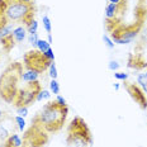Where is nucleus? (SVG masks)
<instances>
[{"label": "nucleus", "instance_id": "f257e3e1", "mask_svg": "<svg viewBox=\"0 0 147 147\" xmlns=\"http://www.w3.org/2000/svg\"><path fill=\"white\" fill-rule=\"evenodd\" d=\"M36 7L33 3L20 0H0V29L8 24H26L34 20Z\"/></svg>", "mask_w": 147, "mask_h": 147}, {"label": "nucleus", "instance_id": "f03ea898", "mask_svg": "<svg viewBox=\"0 0 147 147\" xmlns=\"http://www.w3.org/2000/svg\"><path fill=\"white\" fill-rule=\"evenodd\" d=\"M67 114H69L67 105H60L56 100L48 102L32 118V124L38 125L48 134L57 133L62 129Z\"/></svg>", "mask_w": 147, "mask_h": 147}, {"label": "nucleus", "instance_id": "7ed1b4c3", "mask_svg": "<svg viewBox=\"0 0 147 147\" xmlns=\"http://www.w3.org/2000/svg\"><path fill=\"white\" fill-rule=\"evenodd\" d=\"M136 20L131 24L117 23L109 29L110 38L115 45H128L138 36V33L143 29V24L147 19V8L145 3H140L134 9Z\"/></svg>", "mask_w": 147, "mask_h": 147}, {"label": "nucleus", "instance_id": "20e7f679", "mask_svg": "<svg viewBox=\"0 0 147 147\" xmlns=\"http://www.w3.org/2000/svg\"><path fill=\"white\" fill-rule=\"evenodd\" d=\"M23 80V63L13 62L0 75V98L5 103H13Z\"/></svg>", "mask_w": 147, "mask_h": 147}, {"label": "nucleus", "instance_id": "39448f33", "mask_svg": "<svg viewBox=\"0 0 147 147\" xmlns=\"http://www.w3.org/2000/svg\"><path fill=\"white\" fill-rule=\"evenodd\" d=\"M93 134L88 123L81 117H75L67 127V147H91Z\"/></svg>", "mask_w": 147, "mask_h": 147}, {"label": "nucleus", "instance_id": "423d86ee", "mask_svg": "<svg viewBox=\"0 0 147 147\" xmlns=\"http://www.w3.org/2000/svg\"><path fill=\"white\" fill-rule=\"evenodd\" d=\"M42 85L38 80L32 82H26V85L19 88L17 95L14 98V107L20 108V107H29L33 103L37 102V96L41 93Z\"/></svg>", "mask_w": 147, "mask_h": 147}, {"label": "nucleus", "instance_id": "0eeeda50", "mask_svg": "<svg viewBox=\"0 0 147 147\" xmlns=\"http://www.w3.org/2000/svg\"><path fill=\"white\" fill-rule=\"evenodd\" d=\"M23 62L26 70H33V71H37L38 74H43L48 70V67L53 61L47 59L41 51L32 50L24 55Z\"/></svg>", "mask_w": 147, "mask_h": 147}, {"label": "nucleus", "instance_id": "6e6552de", "mask_svg": "<svg viewBox=\"0 0 147 147\" xmlns=\"http://www.w3.org/2000/svg\"><path fill=\"white\" fill-rule=\"evenodd\" d=\"M50 141V134L36 124H30L26 131L22 147H45Z\"/></svg>", "mask_w": 147, "mask_h": 147}, {"label": "nucleus", "instance_id": "1a4fd4ad", "mask_svg": "<svg viewBox=\"0 0 147 147\" xmlns=\"http://www.w3.org/2000/svg\"><path fill=\"white\" fill-rule=\"evenodd\" d=\"M123 86L125 89V91L129 94L131 99L136 104H138V107L142 110H146L147 109V96H146L145 91L141 89L140 85L125 80L123 81Z\"/></svg>", "mask_w": 147, "mask_h": 147}, {"label": "nucleus", "instance_id": "9d476101", "mask_svg": "<svg viewBox=\"0 0 147 147\" xmlns=\"http://www.w3.org/2000/svg\"><path fill=\"white\" fill-rule=\"evenodd\" d=\"M128 67L134 70H143L147 67V61L142 53H131L128 57Z\"/></svg>", "mask_w": 147, "mask_h": 147}, {"label": "nucleus", "instance_id": "9b49d317", "mask_svg": "<svg viewBox=\"0 0 147 147\" xmlns=\"http://www.w3.org/2000/svg\"><path fill=\"white\" fill-rule=\"evenodd\" d=\"M14 42H15V39L13 37V33L0 37V45H1V47H3V51H5V52L11 51V48L14 47Z\"/></svg>", "mask_w": 147, "mask_h": 147}, {"label": "nucleus", "instance_id": "f8f14e48", "mask_svg": "<svg viewBox=\"0 0 147 147\" xmlns=\"http://www.w3.org/2000/svg\"><path fill=\"white\" fill-rule=\"evenodd\" d=\"M22 138H20L18 134H10L9 136V138L5 141L4 143L1 145V147H22Z\"/></svg>", "mask_w": 147, "mask_h": 147}, {"label": "nucleus", "instance_id": "ddd939ff", "mask_svg": "<svg viewBox=\"0 0 147 147\" xmlns=\"http://www.w3.org/2000/svg\"><path fill=\"white\" fill-rule=\"evenodd\" d=\"M13 37L15 39V42H23L27 37V29L23 26H18L15 27L13 30Z\"/></svg>", "mask_w": 147, "mask_h": 147}, {"label": "nucleus", "instance_id": "4468645a", "mask_svg": "<svg viewBox=\"0 0 147 147\" xmlns=\"http://www.w3.org/2000/svg\"><path fill=\"white\" fill-rule=\"evenodd\" d=\"M39 74L33 70H27L26 72H23V81L24 82H32V81H37L38 80Z\"/></svg>", "mask_w": 147, "mask_h": 147}, {"label": "nucleus", "instance_id": "2eb2a0df", "mask_svg": "<svg viewBox=\"0 0 147 147\" xmlns=\"http://www.w3.org/2000/svg\"><path fill=\"white\" fill-rule=\"evenodd\" d=\"M137 84L141 86L145 93H147V72H142V74H138L137 76Z\"/></svg>", "mask_w": 147, "mask_h": 147}, {"label": "nucleus", "instance_id": "dca6fc26", "mask_svg": "<svg viewBox=\"0 0 147 147\" xmlns=\"http://www.w3.org/2000/svg\"><path fill=\"white\" fill-rule=\"evenodd\" d=\"M3 123H4V121L0 122V142L4 143L5 141L9 138V136H10V132H9L8 128L5 127V125L3 124Z\"/></svg>", "mask_w": 147, "mask_h": 147}, {"label": "nucleus", "instance_id": "f3484780", "mask_svg": "<svg viewBox=\"0 0 147 147\" xmlns=\"http://www.w3.org/2000/svg\"><path fill=\"white\" fill-rule=\"evenodd\" d=\"M51 48V45L48 43L47 41H45V39H39L38 43H37V50L41 51L42 53H45L47 50H50Z\"/></svg>", "mask_w": 147, "mask_h": 147}, {"label": "nucleus", "instance_id": "a211bd4d", "mask_svg": "<svg viewBox=\"0 0 147 147\" xmlns=\"http://www.w3.org/2000/svg\"><path fill=\"white\" fill-rule=\"evenodd\" d=\"M42 22H43V27L47 32V34H51L52 33V26H51V19L48 15H43L42 17Z\"/></svg>", "mask_w": 147, "mask_h": 147}, {"label": "nucleus", "instance_id": "6ab92c4d", "mask_svg": "<svg viewBox=\"0 0 147 147\" xmlns=\"http://www.w3.org/2000/svg\"><path fill=\"white\" fill-rule=\"evenodd\" d=\"M50 90L53 94H56V95H59V94H60V84H59V81H57V79H51Z\"/></svg>", "mask_w": 147, "mask_h": 147}, {"label": "nucleus", "instance_id": "aec40b11", "mask_svg": "<svg viewBox=\"0 0 147 147\" xmlns=\"http://www.w3.org/2000/svg\"><path fill=\"white\" fill-rule=\"evenodd\" d=\"M28 41H29V43L33 46V48H36V50H37V43H38V41H39L38 33H29Z\"/></svg>", "mask_w": 147, "mask_h": 147}, {"label": "nucleus", "instance_id": "412c9836", "mask_svg": "<svg viewBox=\"0 0 147 147\" xmlns=\"http://www.w3.org/2000/svg\"><path fill=\"white\" fill-rule=\"evenodd\" d=\"M14 121H15V123L18 124V128H19V131H20V132H23L24 128H26V121H24V118L20 117V115H17V117L14 118Z\"/></svg>", "mask_w": 147, "mask_h": 147}, {"label": "nucleus", "instance_id": "4be33fe9", "mask_svg": "<svg viewBox=\"0 0 147 147\" xmlns=\"http://www.w3.org/2000/svg\"><path fill=\"white\" fill-rule=\"evenodd\" d=\"M48 72H50V78L51 79H57L59 74H57V67H56V63H55V61L50 65V67H48Z\"/></svg>", "mask_w": 147, "mask_h": 147}, {"label": "nucleus", "instance_id": "5701e85b", "mask_svg": "<svg viewBox=\"0 0 147 147\" xmlns=\"http://www.w3.org/2000/svg\"><path fill=\"white\" fill-rule=\"evenodd\" d=\"M50 96H51L50 91H48V90H45V89H42L41 93H39L38 96H37V102H41V100H43V99H50Z\"/></svg>", "mask_w": 147, "mask_h": 147}, {"label": "nucleus", "instance_id": "b1692460", "mask_svg": "<svg viewBox=\"0 0 147 147\" xmlns=\"http://www.w3.org/2000/svg\"><path fill=\"white\" fill-rule=\"evenodd\" d=\"M103 41H104V43H105V46L109 48V50H113V48H114V45L115 43L112 41V38H110L108 34H104L103 36Z\"/></svg>", "mask_w": 147, "mask_h": 147}, {"label": "nucleus", "instance_id": "393cba45", "mask_svg": "<svg viewBox=\"0 0 147 147\" xmlns=\"http://www.w3.org/2000/svg\"><path fill=\"white\" fill-rule=\"evenodd\" d=\"M27 30H28V33H37V30H38V22L34 19L28 27H27Z\"/></svg>", "mask_w": 147, "mask_h": 147}, {"label": "nucleus", "instance_id": "a878e982", "mask_svg": "<svg viewBox=\"0 0 147 147\" xmlns=\"http://www.w3.org/2000/svg\"><path fill=\"white\" fill-rule=\"evenodd\" d=\"M17 113L20 117H27L28 115V107H20V108H17Z\"/></svg>", "mask_w": 147, "mask_h": 147}, {"label": "nucleus", "instance_id": "bb28decb", "mask_svg": "<svg viewBox=\"0 0 147 147\" xmlns=\"http://www.w3.org/2000/svg\"><path fill=\"white\" fill-rule=\"evenodd\" d=\"M114 78L117 79V80L125 81L128 79V74H125V72H114Z\"/></svg>", "mask_w": 147, "mask_h": 147}, {"label": "nucleus", "instance_id": "cd10ccee", "mask_svg": "<svg viewBox=\"0 0 147 147\" xmlns=\"http://www.w3.org/2000/svg\"><path fill=\"white\" fill-rule=\"evenodd\" d=\"M119 67H121V65H119L117 61H109V63H108V69L109 70H112V71H117Z\"/></svg>", "mask_w": 147, "mask_h": 147}, {"label": "nucleus", "instance_id": "c85d7f7f", "mask_svg": "<svg viewBox=\"0 0 147 147\" xmlns=\"http://www.w3.org/2000/svg\"><path fill=\"white\" fill-rule=\"evenodd\" d=\"M43 55H45L46 57H47V59H50L51 61H55V53H53V50H52V48H50V50H47Z\"/></svg>", "mask_w": 147, "mask_h": 147}, {"label": "nucleus", "instance_id": "c756f323", "mask_svg": "<svg viewBox=\"0 0 147 147\" xmlns=\"http://www.w3.org/2000/svg\"><path fill=\"white\" fill-rule=\"evenodd\" d=\"M56 102L60 104V105H67V103H66V99L63 96H61V95H57L56 98Z\"/></svg>", "mask_w": 147, "mask_h": 147}, {"label": "nucleus", "instance_id": "7c9ffc66", "mask_svg": "<svg viewBox=\"0 0 147 147\" xmlns=\"http://www.w3.org/2000/svg\"><path fill=\"white\" fill-rule=\"evenodd\" d=\"M8 118V115H7V113L4 112L1 108H0V122H3V121H5V119Z\"/></svg>", "mask_w": 147, "mask_h": 147}, {"label": "nucleus", "instance_id": "2f4dec72", "mask_svg": "<svg viewBox=\"0 0 147 147\" xmlns=\"http://www.w3.org/2000/svg\"><path fill=\"white\" fill-rule=\"evenodd\" d=\"M109 3H113V4H122V3L127 1V0H108Z\"/></svg>", "mask_w": 147, "mask_h": 147}, {"label": "nucleus", "instance_id": "473e14b6", "mask_svg": "<svg viewBox=\"0 0 147 147\" xmlns=\"http://www.w3.org/2000/svg\"><path fill=\"white\" fill-rule=\"evenodd\" d=\"M113 88H114V90H119V88H121V86H119V84H118V82H115V84H113Z\"/></svg>", "mask_w": 147, "mask_h": 147}, {"label": "nucleus", "instance_id": "72a5a7b5", "mask_svg": "<svg viewBox=\"0 0 147 147\" xmlns=\"http://www.w3.org/2000/svg\"><path fill=\"white\" fill-rule=\"evenodd\" d=\"M47 42H48V43H52V34H48V39H47Z\"/></svg>", "mask_w": 147, "mask_h": 147}, {"label": "nucleus", "instance_id": "f704fd0d", "mask_svg": "<svg viewBox=\"0 0 147 147\" xmlns=\"http://www.w3.org/2000/svg\"><path fill=\"white\" fill-rule=\"evenodd\" d=\"M20 1H24V3H33L32 0H20Z\"/></svg>", "mask_w": 147, "mask_h": 147}, {"label": "nucleus", "instance_id": "c9c22d12", "mask_svg": "<svg viewBox=\"0 0 147 147\" xmlns=\"http://www.w3.org/2000/svg\"><path fill=\"white\" fill-rule=\"evenodd\" d=\"M138 1H140V3H145V0H138Z\"/></svg>", "mask_w": 147, "mask_h": 147}]
</instances>
